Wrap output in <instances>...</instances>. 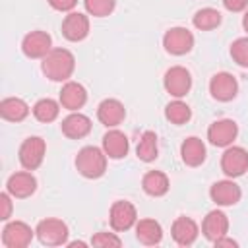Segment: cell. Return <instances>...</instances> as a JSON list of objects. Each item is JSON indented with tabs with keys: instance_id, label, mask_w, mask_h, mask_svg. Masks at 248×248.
<instances>
[{
	"instance_id": "cell-27",
	"label": "cell",
	"mask_w": 248,
	"mask_h": 248,
	"mask_svg": "<svg viewBox=\"0 0 248 248\" xmlns=\"http://www.w3.org/2000/svg\"><path fill=\"white\" fill-rule=\"evenodd\" d=\"M60 112V105L54 101V99H39L33 107V116L39 120V122H52L56 120Z\"/></svg>"
},
{
	"instance_id": "cell-24",
	"label": "cell",
	"mask_w": 248,
	"mask_h": 248,
	"mask_svg": "<svg viewBox=\"0 0 248 248\" xmlns=\"http://www.w3.org/2000/svg\"><path fill=\"white\" fill-rule=\"evenodd\" d=\"M0 114L4 120L10 122H21L23 118H27L29 114V107L23 99L19 97H8L0 103Z\"/></svg>"
},
{
	"instance_id": "cell-33",
	"label": "cell",
	"mask_w": 248,
	"mask_h": 248,
	"mask_svg": "<svg viewBox=\"0 0 248 248\" xmlns=\"http://www.w3.org/2000/svg\"><path fill=\"white\" fill-rule=\"evenodd\" d=\"M0 219L2 221H8L10 219V213H12V202H10V194L4 192L0 194Z\"/></svg>"
},
{
	"instance_id": "cell-25",
	"label": "cell",
	"mask_w": 248,
	"mask_h": 248,
	"mask_svg": "<svg viewBox=\"0 0 248 248\" xmlns=\"http://www.w3.org/2000/svg\"><path fill=\"white\" fill-rule=\"evenodd\" d=\"M141 186H143L145 194H149L153 198H159V196H165L169 192V178L161 170H149V172H145V176L141 180Z\"/></svg>"
},
{
	"instance_id": "cell-6",
	"label": "cell",
	"mask_w": 248,
	"mask_h": 248,
	"mask_svg": "<svg viewBox=\"0 0 248 248\" xmlns=\"http://www.w3.org/2000/svg\"><path fill=\"white\" fill-rule=\"evenodd\" d=\"M221 169L231 178L242 176L248 170V151L244 147H238V145L227 147L223 157H221Z\"/></svg>"
},
{
	"instance_id": "cell-13",
	"label": "cell",
	"mask_w": 248,
	"mask_h": 248,
	"mask_svg": "<svg viewBox=\"0 0 248 248\" xmlns=\"http://www.w3.org/2000/svg\"><path fill=\"white\" fill-rule=\"evenodd\" d=\"M138 219V213H136V207L130 203V202H114L112 207H110V227L118 232L122 231H128Z\"/></svg>"
},
{
	"instance_id": "cell-11",
	"label": "cell",
	"mask_w": 248,
	"mask_h": 248,
	"mask_svg": "<svg viewBox=\"0 0 248 248\" xmlns=\"http://www.w3.org/2000/svg\"><path fill=\"white\" fill-rule=\"evenodd\" d=\"M236 134H238L236 122L231 118H223V120H217L209 126L207 140L217 147H229L236 140Z\"/></svg>"
},
{
	"instance_id": "cell-4",
	"label": "cell",
	"mask_w": 248,
	"mask_h": 248,
	"mask_svg": "<svg viewBox=\"0 0 248 248\" xmlns=\"http://www.w3.org/2000/svg\"><path fill=\"white\" fill-rule=\"evenodd\" d=\"M39 240L46 246H60L68 238V227L60 219H43L35 229Z\"/></svg>"
},
{
	"instance_id": "cell-5",
	"label": "cell",
	"mask_w": 248,
	"mask_h": 248,
	"mask_svg": "<svg viewBox=\"0 0 248 248\" xmlns=\"http://www.w3.org/2000/svg\"><path fill=\"white\" fill-rule=\"evenodd\" d=\"M163 46L167 52H170L174 56H182L192 50L194 35L186 27H170L163 37Z\"/></svg>"
},
{
	"instance_id": "cell-12",
	"label": "cell",
	"mask_w": 248,
	"mask_h": 248,
	"mask_svg": "<svg viewBox=\"0 0 248 248\" xmlns=\"http://www.w3.org/2000/svg\"><path fill=\"white\" fill-rule=\"evenodd\" d=\"M89 33V19L85 14H79V12H70L64 21H62V35L68 39V41H83Z\"/></svg>"
},
{
	"instance_id": "cell-8",
	"label": "cell",
	"mask_w": 248,
	"mask_h": 248,
	"mask_svg": "<svg viewBox=\"0 0 248 248\" xmlns=\"http://www.w3.org/2000/svg\"><path fill=\"white\" fill-rule=\"evenodd\" d=\"M33 231L23 221H12L2 231V244L6 248H25L31 244Z\"/></svg>"
},
{
	"instance_id": "cell-35",
	"label": "cell",
	"mask_w": 248,
	"mask_h": 248,
	"mask_svg": "<svg viewBox=\"0 0 248 248\" xmlns=\"http://www.w3.org/2000/svg\"><path fill=\"white\" fill-rule=\"evenodd\" d=\"M223 4L229 12H240L248 6V0H223Z\"/></svg>"
},
{
	"instance_id": "cell-10",
	"label": "cell",
	"mask_w": 248,
	"mask_h": 248,
	"mask_svg": "<svg viewBox=\"0 0 248 248\" xmlns=\"http://www.w3.org/2000/svg\"><path fill=\"white\" fill-rule=\"evenodd\" d=\"M236 91H238V83H236L234 76L229 72H219L209 81V93L217 101L227 103L236 97Z\"/></svg>"
},
{
	"instance_id": "cell-21",
	"label": "cell",
	"mask_w": 248,
	"mask_h": 248,
	"mask_svg": "<svg viewBox=\"0 0 248 248\" xmlns=\"http://www.w3.org/2000/svg\"><path fill=\"white\" fill-rule=\"evenodd\" d=\"M172 238L180 246L194 244V240L198 238V225H196V221L186 217V215L176 217L174 223H172Z\"/></svg>"
},
{
	"instance_id": "cell-22",
	"label": "cell",
	"mask_w": 248,
	"mask_h": 248,
	"mask_svg": "<svg viewBox=\"0 0 248 248\" xmlns=\"http://www.w3.org/2000/svg\"><path fill=\"white\" fill-rule=\"evenodd\" d=\"M180 155H182V161L188 165V167H198L205 161V145L200 138L192 136V138H186L180 145Z\"/></svg>"
},
{
	"instance_id": "cell-19",
	"label": "cell",
	"mask_w": 248,
	"mask_h": 248,
	"mask_svg": "<svg viewBox=\"0 0 248 248\" xmlns=\"http://www.w3.org/2000/svg\"><path fill=\"white\" fill-rule=\"evenodd\" d=\"M130 149V143H128V138L124 132L120 130H108L105 136H103V151L107 153V157L110 159H122L126 157Z\"/></svg>"
},
{
	"instance_id": "cell-17",
	"label": "cell",
	"mask_w": 248,
	"mask_h": 248,
	"mask_svg": "<svg viewBox=\"0 0 248 248\" xmlns=\"http://www.w3.org/2000/svg\"><path fill=\"white\" fill-rule=\"evenodd\" d=\"M209 196L217 205H234L240 202V188L232 180H219L211 186Z\"/></svg>"
},
{
	"instance_id": "cell-16",
	"label": "cell",
	"mask_w": 248,
	"mask_h": 248,
	"mask_svg": "<svg viewBox=\"0 0 248 248\" xmlns=\"http://www.w3.org/2000/svg\"><path fill=\"white\" fill-rule=\"evenodd\" d=\"M227 231H229V219H227V215H225L223 211L213 209V211H209V213L205 215L203 225H202V232H203V236H205L207 240L215 242V240H219L221 236H225Z\"/></svg>"
},
{
	"instance_id": "cell-36",
	"label": "cell",
	"mask_w": 248,
	"mask_h": 248,
	"mask_svg": "<svg viewBox=\"0 0 248 248\" xmlns=\"http://www.w3.org/2000/svg\"><path fill=\"white\" fill-rule=\"evenodd\" d=\"M215 246H236V242H234V240H231V238L221 236L219 240H215Z\"/></svg>"
},
{
	"instance_id": "cell-23",
	"label": "cell",
	"mask_w": 248,
	"mask_h": 248,
	"mask_svg": "<svg viewBox=\"0 0 248 248\" xmlns=\"http://www.w3.org/2000/svg\"><path fill=\"white\" fill-rule=\"evenodd\" d=\"M136 236L141 244L153 246L159 244L163 238V229L155 219H140L136 225Z\"/></svg>"
},
{
	"instance_id": "cell-14",
	"label": "cell",
	"mask_w": 248,
	"mask_h": 248,
	"mask_svg": "<svg viewBox=\"0 0 248 248\" xmlns=\"http://www.w3.org/2000/svg\"><path fill=\"white\" fill-rule=\"evenodd\" d=\"M126 116V108L118 99H105L101 101V105L97 107V118L101 124L114 128L118 126Z\"/></svg>"
},
{
	"instance_id": "cell-34",
	"label": "cell",
	"mask_w": 248,
	"mask_h": 248,
	"mask_svg": "<svg viewBox=\"0 0 248 248\" xmlns=\"http://www.w3.org/2000/svg\"><path fill=\"white\" fill-rule=\"evenodd\" d=\"M48 4L58 12H70L78 4V0H48Z\"/></svg>"
},
{
	"instance_id": "cell-30",
	"label": "cell",
	"mask_w": 248,
	"mask_h": 248,
	"mask_svg": "<svg viewBox=\"0 0 248 248\" xmlns=\"http://www.w3.org/2000/svg\"><path fill=\"white\" fill-rule=\"evenodd\" d=\"M231 56L238 66L248 68V37H240L231 45Z\"/></svg>"
},
{
	"instance_id": "cell-31",
	"label": "cell",
	"mask_w": 248,
	"mask_h": 248,
	"mask_svg": "<svg viewBox=\"0 0 248 248\" xmlns=\"http://www.w3.org/2000/svg\"><path fill=\"white\" fill-rule=\"evenodd\" d=\"M85 10L95 17H105L114 10V0H83Z\"/></svg>"
},
{
	"instance_id": "cell-32",
	"label": "cell",
	"mask_w": 248,
	"mask_h": 248,
	"mask_svg": "<svg viewBox=\"0 0 248 248\" xmlns=\"http://www.w3.org/2000/svg\"><path fill=\"white\" fill-rule=\"evenodd\" d=\"M91 244L93 246H101V248H110V246H120L122 240L112 232H97V234H93Z\"/></svg>"
},
{
	"instance_id": "cell-20",
	"label": "cell",
	"mask_w": 248,
	"mask_h": 248,
	"mask_svg": "<svg viewBox=\"0 0 248 248\" xmlns=\"http://www.w3.org/2000/svg\"><path fill=\"white\" fill-rule=\"evenodd\" d=\"M62 134L70 140H79L91 132V120L81 112H72L62 120Z\"/></svg>"
},
{
	"instance_id": "cell-28",
	"label": "cell",
	"mask_w": 248,
	"mask_h": 248,
	"mask_svg": "<svg viewBox=\"0 0 248 248\" xmlns=\"http://www.w3.org/2000/svg\"><path fill=\"white\" fill-rule=\"evenodd\" d=\"M194 25L202 31H209V29H215L219 23H221V14L219 10L215 8H202L194 14Z\"/></svg>"
},
{
	"instance_id": "cell-37",
	"label": "cell",
	"mask_w": 248,
	"mask_h": 248,
	"mask_svg": "<svg viewBox=\"0 0 248 248\" xmlns=\"http://www.w3.org/2000/svg\"><path fill=\"white\" fill-rule=\"evenodd\" d=\"M242 25H244V29H246V33H248V10H246V14H244V17H242Z\"/></svg>"
},
{
	"instance_id": "cell-7",
	"label": "cell",
	"mask_w": 248,
	"mask_h": 248,
	"mask_svg": "<svg viewBox=\"0 0 248 248\" xmlns=\"http://www.w3.org/2000/svg\"><path fill=\"white\" fill-rule=\"evenodd\" d=\"M163 83H165V89H167L169 95L180 99V97H184L190 91V87H192V76H190V72L186 68L172 66V68L167 70Z\"/></svg>"
},
{
	"instance_id": "cell-18",
	"label": "cell",
	"mask_w": 248,
	"mask_h": 248,
	"mask_svg": "<svg viewBox=\"0 0 248 248\" xmlns=\"http://www.w3.org/2000/svg\"><path fill=\"white\" fill-rule=\"evenodd\" d=\"M85 101H87V91H85V87L81 83H78V81L64 83L62 91H60V105L64 108L74 112V110L81 108L85 105Z\"/></svg>"
},
{
	"instance_id": "cell-3",
	"label": "cell",
	"mask_w": 248,
	"mask_h": 248,
	"mask_svg": "<svg viewBox=\"0 0 248 248\" xmlns=\"http://www.w3.org/2000/svg\"><path fill=\"white\" fill-rule=\"evenodd\" d=\"M45 151H46L45 140L39 136H31L19 147V163L23 165L25 170H35L41 167L45 159Z\"/></svg>"
},
{
	"instance_id": "cell-9",
	"label": "cell",
	"mask_w": 248,
	"mask_h": 248,
	"mask_svg": "<svg viewBox=\"0 0 248 248\" xmlns=\"http://www.w3.org/2000/svg\"><path fill=\"white\" fill-rule=\"evenodd\" d=\"M52 41H50V35L45 33V31H31L23 37L21 41V50L27 58H45L52 48H50Z\"/></svg>"
},
{
	"instance_id": "cell-15",
	"label": "cell",
	"mask_w": 248,
	"mask_h": 248,
	"mask_svg": "<svg viewBox=\"0 0 248 248\" xmlns=\"http://www.w3.org/2000/svg\"><path fill=\"white\" fill-rule=\"evenodd\" d=\"M6 190L14 198H29L37 190V180L31 172H14L6 182Z\"/></svg>"
},
{
	"instance_id": "cell-26",
	"label": "cell",
	"mask_w": 248,
	"mask_h": 248,
	"mask_svg": "<svg viewBox=\"0 0 248 248\" xmlns=\"http://www.w3.org/2000/svg\"><path fill=\"white\" fill-rule=\"evenodd\" d=\"M136 153L141 161L145 163H151L157 159V153H159V145H157V134L151 132V130H145L138 141V147H136Z\"/></svg>"
},
{
	"instance_id": "cell-2",
	"label": "cell",
	"mask_w": 248,
	"mask_h": 248,
	"mask_svg": "<svg viewBox=\"0 0 248 248\" xmlns=\"http://www.w3.org/2000/svg\"><path fill=\"white\" fill-rule=\"evenodd\" d=\"M76 169L85 178H99L107 170V153L95 145L81 147L76 157Z\"/></svg>"
},
{
	"instance_id": "cell-29",
	"label": "cell",
	"mask_w": 248,
	"mask_h": 248,
	"mask_svg": "<svg viewBox=\"0 0 248 248\" xmlns=\"http://www.w3.org/2000/svg\"><path fill=\"white\" fill-rule=\"evenodd\" d=\"M165 116H167L169 122L180 126V124H184V122L190 120L192 110H190V107H188L186 103H182V101L176 99V101H172V103L167 105V108H165Z\"/></svg>"
},
{
	"instance_id": "cell-1",
	"label": "cell",
	"mask_w": 248,
	"mask_h": 248,
	"mask_svg": "<svg viewBox=\"0 0 248 248\" xmlns=\"http://www.w3.org/2000/svg\"><path fill=\"white\" fill-rule=\"evenodd\" d=\"M76 68V58L68 48H52L43 58V72L52 81H66Z\"/></svg>"
}]
</instances>
